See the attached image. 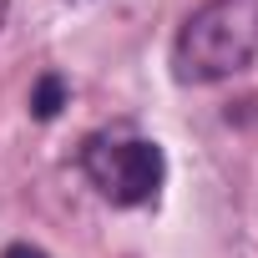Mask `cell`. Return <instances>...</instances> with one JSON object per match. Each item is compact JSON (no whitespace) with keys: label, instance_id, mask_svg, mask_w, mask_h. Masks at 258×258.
Returning <instances> with one entry per match:
<instances>
[{"label":"cell","instance_id":"obj_1","mask_svg":"<svg viewBox=\"0 0 258 258\" xmlns=\"http://www.w3.org/2000/svg\"><path fill=\"white\" fill-rule=\"evenodd\" d=\"M258 56V0H208L187 16L172 66L177 81H223Z\"/></svg>","mask_w":258,"mask_h":258},{"label":"cell","instance_id":"obj_2","mask_svg":"<svg viewBox=\"0 0 258 258\" xmlns=\"http://www.w3.org/2000/svg\"><path fill=\"white\" fill-rule=\"evenodd\" d=\"M86 167H91V177L101 182V192L116 198V203H147V198L162 187V172H167L157 142L91 147V152H86Z\"/></svg>","mask_w":258,"mask_h":258},{"label":"cell","instance_id":"obj_3","mask_svg":"<svg viewBox=\"0 0 258 258\" xmlns=\"http://www.w3.org/2000/svg\"><path fill=\"white\" fill-rule=\"evenodd\" d=\"M61 106H66V81H61V76H41L36 91H31V111H36L41 121H51Z\"/></svg>","mask_w":258,"mask_h":258},{"label":"cell","instance_id":"obj_4","mask_svg":"<svg viewBox=\"0 0 258 258\" xmlns=\"http://www.w3.org/2000/svg\"><path fill=\"white\" fill-rule=\"evenodd\" d=\"M6 258H46V253H41V248H31V243H11V248H6Z\"/></svg>","mask_w":258,"mask_h":258},{"label":"cell","instance_id":"obj_5","mask_svg":"<svg viewBox=\"0 0 258 258\" xmlns=\"http://www.w3.org/2000/svg\"><path fill=\"white\" fill-rule=\"evenodd\" d=\"M0 21H6V0H0Z\"/></svg>","mask_w":258,"mask_h":258}]
</instances>
